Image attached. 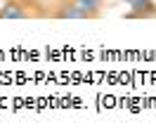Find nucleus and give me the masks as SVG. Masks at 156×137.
<instances>
[{
    "label": "nucleus",
    "instance_id": "nucleus-1",
    "mask_svg": "<svg viewBox=\"0 0 156 137\" xmlns=\"http://www.w3.org/2000/svg\"><path fill=\"white\" fill-rule=\"evenodd\" d=\"M104 0H64L55 17L59 19H95L102 14Z\"/></svg>",
    "mask_w": 156,
    "mask_h": 137
},
{
    "label": "nucleus",
    "instance_id": "nucleus-3",
    "mask_svg": "<svg viewBox=\"0 0 156 137\" xmlns=\"http://www.w3.org/2000/svg\"><path fill=\"white\" fill-rule=\"evenodd\" d=\"M26 17H31V12L17 0H10L0 7V19H26Z\"/></svg>",
    "mask_w": 156,
    "mask_h": 137
},
{
    "label": "nucleus",
    "instance_id": "nucleus-4",
    "mask_svg": "<svg viewBox=\"0 0 156 137\" xmlns=\"http://www.w3.org/2000/svg\"><path fill=\"white\" fill-rule=\"evenodd\" d=\"M128 2H130V0H128Z\"/></svg>",
    "mask_w": 156,
    "mask_h": 137
},
{
    "label": "nucleus",
    "instance_id": "nucleus-2",
    "mask_svg": "<svg viewBox=\"0 0 156 137\" xmlns=\"http://www.w3.org/2000/svg\"><path fill=\"white\" fill-rule=\"evenodd\" d=\"M128 19H149L156 17V2L154 0H130V12Z\"/></svg>",
    "mask_w": 156,
    "mask_h": 137
}]
</instances>
